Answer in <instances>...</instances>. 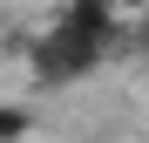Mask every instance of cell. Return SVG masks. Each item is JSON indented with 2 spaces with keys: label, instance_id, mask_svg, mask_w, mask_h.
Segmentation results:
<instances>
[{
  "label": "cell",
  "instance_id": "277c9868",
  "mask_svg": "<svg viewBox=\"0 0 149 143\" xmlns=\"http://www.w3.org/2000/svg\"><path fill=\"white\" fill-rule=\"evenodd\" d=\"M129 48L149 61V14H136V20H129Z\"/></svg>",
  "mask_w": 149,
  "mask_h": 143
},
{
  "label": "cell",
  "instance_id": "3957f363",
  "mask_svg": "<svg viewBox=\"0 0 149 143\" xmlns=\"http://www.w3.org/2000/svg\"><path fill=\"white\" fill-rule=\"evenodd\" d=\"M34 123H41V116H34L27 102H0V143H27Z\"/></svg>",
  "mask_w": 149,
  "mask_h": 143
},
{
  "label": "cell",
  "instance_id": "6da1fadb",
  "mask_svg": "<svg viewBox=\"0 0 149 143\" xmlns=\"http://www.w3.org/2000/svg\"><path fill=\"white\" fill-rule=\"evenodd\" d=\"M20 61H27V75H34L41 89H68V82H88L95 68L109 61V48H102V41H88V34H74L68 20H54V27L27 34Z\"/></svg>",
  "mask_w": 149,
  "mask_h": 143
},
{
  "label": "cell",
  "instance_id": "7a4b0ae2",
  "mask_svg": "<svg viewBox=\"0 0 149 143\" xmlns=\"http://www.w3.org/2000/svg\"><path fill=\"white\" fill-rule=\"evenodd\" d=\"M61 20H68L74 34L102 41L109 55H115V48H129V14H122L115 0H61Z\"/></svg>",
  "mask_w": 149,
  "mask_h": 143
},
{
  "label": "cell",
  "instance_id": "5b68a950",
  "mask_svg": "<svg viewBox=\"0 0 149 143\" xmlns=\"http://www.w3.org/2000/svg\"><path fill=\"white\" fill-rule=\"evenodd\" d=\"M115 7H122V14L136 20V14H149V0H115Z\"/></svg>",
  "mask_w": 149,
  "mask_h": 143
}]
</instances>
